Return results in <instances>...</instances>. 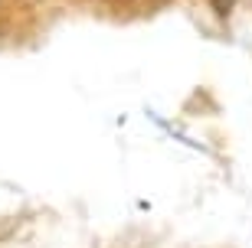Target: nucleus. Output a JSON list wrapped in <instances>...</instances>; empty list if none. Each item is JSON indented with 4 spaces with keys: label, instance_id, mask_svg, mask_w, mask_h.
I'll use <instances>...</instances> for the list:
<instances>
[]
</instances>
